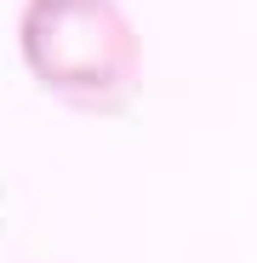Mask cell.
I'll use <instances>...</instances> for the list:
<instances>
[{
    "instance_id": "cell-1",
    "label": "cell",
    "mask_w": 257,
    "mask_h": 263,
    "mask_svg": "<svg viewBox=\"0 0 257 263\" xmlns=\"http://www.w3.org/2000/svg\"><path fill=\"white\" fill-rule=\"evenodd\" d=\"M17 52L29 80L74 115L120 120L143 98V34L120 0H23Z\"/></svg>"
}]
</instances>
